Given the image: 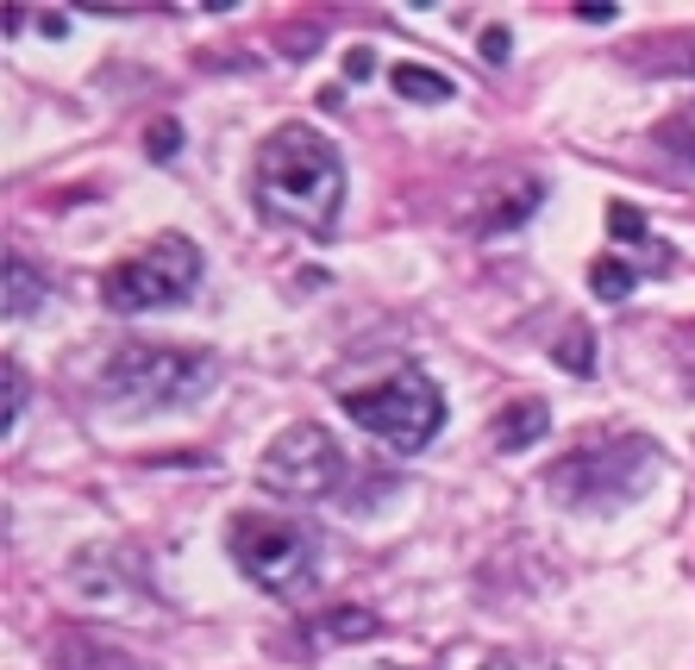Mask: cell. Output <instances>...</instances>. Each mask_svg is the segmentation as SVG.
Returning a JSON list of instances; mask_svg holds the SVG:
<instances>
[{"mask_svg": "<svg viewBox=\"0 0 695 670\" xmlns=\"http://www.w3.org/2000/svg\"><path fill=\"white\" fill-rule=\"evenodd\" d=\"M25 395H32V389H25V370L7 358V364H0V433H13V426H20Z\"/></svg>", "mask_w": 695, "mask_h": 670, "instance_id": "cell-19", "label": "cell"}, {"mask_svg": "<svg viewBox=\"0 0 695 670\" xmlns=\"http://www.w3.org/2000/svg\"><path fill=\"white\" fill-rule=\"evenodd\" d=\"M201 276H207L201 245L182 238V232H163V238H151L145 251H132L126 264H114L100 276V301L114 313H163V307L194 301Z\"/></svg>", "mask_w": 695, "mask_h": 670, "instance_id": "cell-4", "label": "cell"}, {"mask_svg": "<svg viewBox=\"0 0 695 670\" xmlns=\"http://www.w3.org/2000/svg\"><path fill=\"white\" fill-rule=\"evenodd\" d=\"M345 477H351V464L339 451V439L313 421H295L289 433H276L270 451L257 458V482L289 501H327L345 489Z\"/></svg>", "mask_w": 695, "mask_h": 670, "instance_id": "cell-7", "label": "cell"}, {"mask_svg": "<svg viewBox=\"0 0 695 670\" xmlns=\"http://www.w3.org/2000/svg\"><path fill=\"white\" fill-rule=\"evenodd\" d=\"M370 70H376V57H370L364 44H351V51H345V76H351V82H364Z\"/></svg>", "mask_w": 695, "mask_h": 670, "instance_id": "cell-23", "label": "cell"}, {"mask_svg": "<svg viewBox=\"0 0 695 670\" xmlns=\"http://www.w3.org/2000/svg\"><path fill=\"white\" fill-rule=\"evenodd\" d=\"M145 157H151V163H175V157H182V126H175V119H151Z\"/></svg>", "mask_w": 695, "mask_h": 670, "instance_id": "cell-20", "label": "cell"}, {"mask_svg": "<svg viewBox=\"0 0 695 670\" xmlns=\"http://www.w3.org/2000/svg\"><path fill=\"white\" fill-rule=\"evenodd\" d=\"M220 383V351L213 345H119L100 364V395L132 414H163V407H189Z\"/></svg>", "mask_w": 695, "mask_h": 670, "instance_id": "cell-2", "label": "cell"}, {"mask_svg": "<svg viewBox=\"0 0 695 670\" xmlns=\"http://www.w3.org/2000/svg\"><path fill=\"white\" fill-rule=\"evenodd\" d=\"M539 201H545V182H539V176H526V182L502 189V201H495V208L477 213V232H514L521 220H533V213H539Z\"/></svg>", "mask_w": 695, "mask_h": 670, "instance_id": "cell-10", "label": "cell"}, {"mask_svg": "<svg viewBox=\"0 0 695 670\" xmlns=\"http://www.w3.org/2000/svg\"><path fill=\"white\" fill-rule=\"evenodd\" d=\"M664 458H657L652 439H596V445H577V451H564L552 470H545V489L558 508H582V514H614L627 501H639L645 489L657 482Z\"/></svg>", "mask_w": 695, "mask_h": 670, "instance_id": "cell-3", "label": "cell"}, {"mask_svg": "<svg viewBox=\"0 0 695 670\" xmlns=\"http://www.w3.org/2000/svg\"><path fill=\"white\" fill-rule=\"evenodd\" d=\"M633 288H639V264H627L620 251H608V257L589 264V295H601V301H627Z\"/></svg>", "mask_w": 695, "mask_h": 670, "instance_id": "cell-16", "label": "cell"}, {"mask_svg": "<svg viewBox=\"0 0 695 670\" xmlns=\"http://www.w3.org/2000/svg\"><path fill=\"white\" fill-rule=\"evenodd\" d=\"M345 414L364 426V433H376L388 451H402V458L426 451V445L445 433V395H439V383H432L426 370H395V376H383V383L351 389Z\"/></svg>", "mask_w": 695, "mask_h": 670, "instance_id": "cell-6", "label": "cell"}, {"mask_svg": "<svg viewBox=\"0 0 695 670\" xmlns=\"http://www.w3.org/2000/svg\"><path fill=\"white\" fill-rule=\"evenodd\" d=\"M558 370H570V376H596V332L589 326H564V339H558Z\"/></svg>", "mask_w": 695, "mask_h": 670, "instance_id": "cell-18", "label": "cell"}, {"mask_svg": "<svg viewBox=\"0 0 695 670\" xmlns=\"http://www.w3.org/2000/svg\"><path fill=\"white\" fill-rule=\"evenodd\" d=\"M39 32H44V39H63V32H70V13L44 7V13H39Z\"/></svg>", "mask_w": 695, "mask_h": 670, "instance_id": "cell-24", "label": "cell"}, {"mask_svg": "<svg viewBox=\"0 0 695 670\" xmlns=\"http://www.w3.org/2000/svg\"><path fill=\"white\" fill-rule=\"evenodd\" d=\"M577 20H582V25H608V20H614V7H582Z\"/></svg>", "mask_w": 695, "mask_h": 670, "instance_id": "cell-25", "label": "cell"}, {"mask_svg": "<svg viewBox=\"0 0 695 670\" xmlns=\"http://www.w3.org/2000/svg\"><path fill=\"white\" fill-rule=\"evenodd\" d=\"M308 632L320 639V646H357V639H376L383 620H376V608H351V602H345V608H327Z\"/></svg>", "mask_w": 695, "mask_h": 670, "instance_id": "cell-11", "label": "cell"}, {"mask_svg": "<svg viewBox=\"0 0 695 670\" xmlns=\"http://www.w3.org/2000/svg\"><path fill=\"white\" fill-rule=\"evenodd\" d=\"M51 664H57V670H138L119 646H107V639H82V632H76V639H63Z\"/></svg>", "mask_w": 695, "mask_h": 670, "instance_id": "cell-15", "label": "cell"}, {"mask_svg": "<svg viewBox=\"0 0 695 670\" xmlns=\"http://www.w3.org/2000/svg\"><path fill=\"white\" fill-rule=\"evenodd\" d=\"M552 433V407L539 395H514V402L495 407V421H489V445L495 451H526V445H539Z\"/></svg>", "mask_w": 695, "mask_h": 670, "instance_id": "cell-9", "label": "cell"}, {"mask_svg": "<svg viewBox=\"0 0 695 670\" xmlns=\"http://www.w3.org/2000/svg\"><path fill=\"white\" fill-rule=\"evenodd\" d=\"M0 307H7V320H32L44 307V276L25 264L20 251H7V301Z\"/></svg>", "mask_w": 695, "mask_h": 670, "instance_id": "cell-13", "label": "cell"}, {"mask_svg": "<svg viewBox=\"0 0 695 670\" xmlns=\"http://www.w3.org/2000/svg\"><path fill=\"white\" fill-rule=\"evenodd\" d=\"M639 63H645V70H676V76H695V32H683V39H645Z\"/></svg>", "mask_w": 695, "mask_h": 670, "instance_id": "cell-17", "label": "cell"}, {"mask_svg": "<svg viewBox=\"0 0 695 670\" xmlns=\"http://www.w3.org/2000/svg\"><path fill=\"white\" fill-rule=\"evenodd\" d=\"M608 232L620 238V257H627V251L639 257V276H671L676 251L645 226V213H639L633 201H608Z\"/></svg>", "mask_w": 695, "mask_h": 670, "instance_id": "cell-8", "label": "cell"}, {"mask_svg": "<svg viewBox=\"0 0 695 670\" xmlns=\"http://www.w3.org/2000/svg\"><path fill=\"white\" fill-rule=\"evenodd\" d=\"M652 145L671 157L676 170H695V100H683V107H671V114L657 119Z\"/></svg>", "mask_w": 695, "mask_h": 670, "instance_id": "cell-12", "label": "cell"}, {"mask_svg": "<svg viewBox=\"0 0 695 670\" xmlns=\"http://www.w3.org/2000/svg\"><path fill=\"white\" fill-rule=\"evenodd\" d=\"M483 57H489V63H507V57H514V39H507V25H489V32H483Z\"/></svg>", "mask_w": 695, "mask_h": 670, "instance_id": "cell-22", "label": "cell"}, {"mask_svg": "<svg viewBox=\"0 0 695 670\" xmlns=\"http://www.w3.org/2000/svg\"><path fill=\"white\" fill-rule=\"evenodd\" d=\"M226 552L264 595H308L320 583V545H313V533L301 520L257 514V508L252 514H232Z\"/></svg>", "mask_w": 695, "mask_h": 670, "instance_id": "cell-5", "label": "cell"}, {"mask_svg": "<svg viewBox=\"0 0 695 670\" xmlns=\"http://www.w3.org/2000/svg\"><path fill=\"white\" fill-rule=\"evenodd\" d=\"M477 670H558L552 658H539V651H514V646H502V651H489Z\"/></svg>", "mask_w": 695, "mask_h": 670, "instance_id": "cell-21", "label": "cell"}, {"mask_svg": "<svg viewBox=\"0 0 695 670\" xmlns=\"http://www.w3.org/2000/svg\"><path fill=\"white\" fill-rule=\"evenodd\" d=\"M257 213L276 220V226H295L308 238H327L339 226V208H345V157L327 132H313L301 119L276 126L257 151Z\"/></svg>", "mask_w": 695, "mask_h": 670, "instance_id": "cell-1", "label": "cell"}, {"mask_svg": "<svg viewBox=\"0 0 695 670\" xmlns=\"http://www.w3.org/2000/svg\"><path fill=\"white\" fill-rule=\"evenodd\" d=\"M388 82H395V95L420 100V107H445V100L458 95V82L439 76V70H426V63H395V70H388Z\"/></svg>", "mask_w": 695, "mask_h": 670, "instance_id": "cell-14", "label": "cell"}]
</instances>
